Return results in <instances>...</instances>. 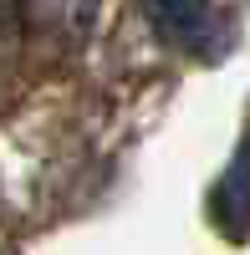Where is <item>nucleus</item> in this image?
I'll list each match as a JSON object with an SVG mask.
<instances>
[{
    "mask_svg": "<svg viewBox=\"0 0 250 255\" xmlns=\"http://www.w3.org/2000/svg\"><path fill=\"white\" fill-rule=\"evenodd\" d=\"M148 26L158 41H169L179 51H210L215 41V0H143Z\"/></svg>",
    "mask_w": 250,
    "mask_h": 255,
    "instance_id": "obj_1",
    "label": "nucleus"
},
{
    "mask_svg": "<svg viewBox=\"0 0 250 255\" xmlns=\"http://www.w3.org/2000/svg\"><path fill=\"white\" fill-rule=\"evenodd\" d=\"M15 46H20V15L10 0H0V67L15 56Z\"/></svg>",
    "mask_w": 250,
    "mask_h": 255,
    "instance_id": "obj_2",
    "label": "nucleus"
}]
</instances>
